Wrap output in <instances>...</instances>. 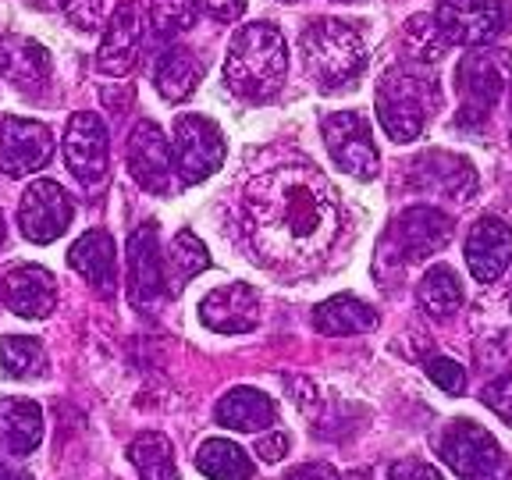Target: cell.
Instances as JSON below:
<instances>
[{"mask_svg":"<svg viewBox=\"0 0 512 480\" xmlns=\"http://www.w3.org/2000/svg\"><path fill=\"white\" fill-rule=\"evenodd\" d=\"M242 228L253 256L278 271H306L335 246L342 203L313 164H278L256 175L242 196Z\"/></svg>","mask_w":512,"mask_h":480,"instance_id":"1","label":"cell"},{"mask_svg":"<svg viewBox=\"0 0 512 480\" xmlns=\"http://www.w3.org/2000/svg\"><path fill=\"white\" fill-rule=\"evenodd\" d=\"M288 72V47L285 36L271 22L242 25L228 43L224 57V82L242 100H271L281 89Z\"/></svg>","mask_w":512,"mask_h":480,"instance_id":"2","label":"cell"},{"mask_svg":"<svg viewBox=\"0 0 512 480\" xmlns=\"http://www.w3.org/2000/svg\"><path fill=\"white\" fill-rule=\"evenodd\" d=\"M299 54H303L313 82L328 93L352 86L367 68V43H363L360 29L342 18H320V22L306 25L299 36Z\"/></svg>","mask_w":512,"mask_h":480,"instance_id":"3","label":"cell"},{"mask_svg":"<svg viewBox=\"0 0 512 480\" xmlns=\"http://www.w3.org/2000/svg\"><path fill=\"white\" fill-rule=\"evenodd\" d=\"M377 118H381L384 132L395 143H413L420 139L427 125V114L438 104V89L424 72H416L409 64L402 68H388L377 82Z\"/></svg>","mask_w":512,"mask_h":480,"instance_id":"4","label":"cell"},{"mask_svg":"<svg viewBox=\"0 0 512 480\" xmlns=\"http://www.w3.org/2000/svg\"><path fill=\"white\" fill-rule=\"evenodd\" d=\"M441 459L463 480H512V459L505 448L473 420H456L441 434Z\"/></svg>","mask_w":512,"mask_h":480,"instance_id":"5","label":"cell"},{"mask_svg":"<svg viewBox=\"0 0 512 480\" xmlns=\"http://www.w3.org/2000/svg\"><path fill=\"white\" fill-rule=\"evenodd\" d=\"M175 171L185 185H200L224 164V132L203 114H182L175 121Z\"/></svg>","mask_w":512,"mask_h":480,"instance_id":"6","label":"cell"},{"mask_svg":"<svg viewBox=\"0 0 512 480\" xmlns=\"http://www.w3.org/2000/svg\"><path fill=\"white\" fill-rule=\"evenodd\" d=\"M324 143H328V153L345 175L360 178V182H370L381 168L377 160V146L374 136H370V121L356 111H335L324 118Z\"/></svg>","mask_w":512,"mask_h":480,"instance_id":"7","label":"cell"},{"mask_svg":"<svg viewBox=\"0 0 512 480\" xmlns=\"http://www.w3.org/2000/svg\"><path fill=\"white\" fill-rule=\"evenodd\" d=\"M72 200L68 192L61 189L50 178H40L32 182L29 189L22 192V203H18V224H22V235L36 246H47V242L61 239L72 224Z\"/></svg>","mask_w":512,"mask_h":480,"instance_id":"8","label":"cell"},{"mask_svg":"<svg viewBox=\"0 0 512 480\" xmlns=\"http://www.w3.org/2000/svg\"><path fill=\"white\" fill-rule=\"evenodd\" d=\"M64 160H68V168L82 185L104 182L107 168H111V143H107V128L100 121V114H72L68 132H64Z\"/></svg>","mask_w":512,"mask_h":480,"instance_id":"9","label":"cell"},{"mask_svg":"<svg viewBox=\"0 0 512 480\" xmlns=\"http://www.w3.org/2000/svg\"><path fill=\"white\" fill-rule=\"evenodd\" d=\"M50 153H54V136L43 121L18 118V114H8L0 121V168H4V175H32L47 164Z\"/></svg>","mask_w":512,"mask_h":480,"instance_id":"10","label":"cell"},{"mask_svg":"<svg viewBox=\"0 0 512 480\" xmlns=\"http://www.w3.org/2000/svg\"><path fill=\"white\" fill-rule=\"evenodd\" d=\"M128 171L153 196H168L171 192V171H175V157H171V143L164 136V128L153 121H139L132 128L125 146Z\"/></svg>","mask_w":512,"mask_h":480,"instance_id":"11","label":"cell"},{"mask_svg":"<svg viewBox=\"0 0 512 480\" xmlns=\"http://www.w3.org/2000/svg\"><path fill=\"white\" fill-rule=\"evenodd\" d=\"M502 4L498 0H438V29L448 43H491L502 32Z\"/></svg>","mask_w":512,"mask_h":480,"instance_id":"12","label":"cell"},{"mask_svg":"<svg viewBox=\"0 0 512 480\" xmlns=\"http://www.w3.org/2000/svg\"><path fill=\"white\" fill-rule=\"evenodd\" d=\"M139 50H143V11H139L136 0H121L104 29L100 50H96V68L121 79L136 68Z\"/></svg>","mask_w":512,"mask_h":480,"instance_id":"13","label":"cell"},{"mask_svg":"<svg viewBox=\"0 0 512 480\" xmlns=\"http://www.w3.org/2000/svg\"><path fill=\"white\" fill-rule=\"evenodd\" d=\"M452 239V221L438 207H409L395 217L388 242H395V256L402 260H427Z\"/></svg>","mask_w":512,"mask_h":480,"instance_id":"14","label":"cell"},{"mask_svg":"<svg viewBox=\"0 0 512 480\" xmlns=\"http://www.w3.org/2000/svg\"><path fill=\"white\" fill-rule=\"evenodd\" d=\"M160 296H168L164 281V253L157 246V224H143L128 239V299L132 306H153Z\"/></svg>","mask_w":512,"mask_h":480,"instance_id":"15","label":"cell"},{"mask_svg":"<svg viewBox=\"0 0 512 480\" xmlns=\"http://www.w3.org/2000/svg\"><path fill=\"white\" fill-rule=\"evenodd\" d=\"M200 320L217 335H246L260 320V296L246 281H228L203 296Z\"/></svg>","mask_w":512,"mask_h":480,"instance_id":"16","label":"cell"},{"mask_svg":"<svg viewBox=\"0 0 512 480\" xmlns=\"http://www.w3.org/2000/svg\"><path fill=\"white\" fill-rule=\"evenodd\" d=\"M459 93H463V114H459V125H473V121H484L488 111L495 107V100L502 96L505 75L495 64V57L484 54V50H473L459 61L456 68Z\"/></svg>","mask_w":512,"mask_h":480,"instance_id":"17","label":"cell"},{"mask_svg":"<svg viewBox=\"0 0 512 480\" xmlns=\"http://www.w3.org/2000/svg\"><path fill=\"white\" fill-rule=\"evenodd\" d=\"M409 175H413V185L420 192H438L445 200L466 203L477 192V171H473L470 160L456 157V153H424V157L413 160Z\"/></svg>","mask_w":512,"mask_h":480,"instance_id":"18","label":"cell"},{"mask_svg":"<svg viewBox=\"0 0 512 480\" xmlns=\"http://www.w3.org/2000/svg\"><path fill=\"white\" fill-rule=\"evenodd\" d=\"M0 296L8 303L11 313L25 320H43L54 313L57 306V285H54V274L47 267H36V264H22V267H11L0 281Z\"/></svg>","mask_w":512,"mask_h":480,"instance_id":"19","label":"cell"},{"mask_svg":"<svg viewBox=\"0 0 512 480\" xmlns=\"http://www.w3.org/2000/svg\"><path fill=\"white\" fill-rule=\"evenodd\" d=\"M512 260V228L502 217H480L466 239V264L477 281H498Z\"/></svg>","mask_w":512,"mask_h":480,"instance_id":"20","label":"cell"},{"mask_svg":"<svg viewBox=\"0 0 512 480\" xmlns=\"http://www.w3.org/2000/svg\"><path fill=\"white\" fill-rule=\"evenodd\" d=\"M0 75L22 93H36L47 86L50 79V54L43 43L29 40V36H15L4 32L0 36Z\"/></svg>","mask_w":512,"mask_h":480,"instance_id":"21","label":"cell"},{"mask_svg":"<svg viewBox=\"0 0 512 480\" xmlns=\"http://www.w3.org/2000/svg\"><path fill=\"white\" fill-rule=\"evenodd\" d=\"M68 264L89 281L96 296H114V285H118V253H114V239L104 228H93L86 232L72 249H68Z\"/></svg>","mask_w":512,"mask_h":480,"instance_id":"22","label":"cell"},{"mask_svg":"<svg viewBox=\"0 0 512 480\" xmlns=\"http://www.w3.org/2000/svg\"><path fill=\"white\" fill-rule=\"evenodd\" d=\"M278 416V406H274L271 395L256 392V388H232L217 402V424L228 427V431H267Z\"/></svg>","mask_w":512,"mask_h":480,"instance_id":"23","label":"cell"},{"mask_svg":"<svg viewBox=\"0 0 512 480\" xmlns=\"http://www.w3.org/2000/svg\"><path fill=\"white\" fill-rule=\"evenodd\" d=\"M0 438L11 456H29L43 441V409L32 399H0Z\"/></svg>","mask_w":512,"mask_h":480,"instance_id":"24","label":"cell"},{"mask_svg":"<svg viewBox=\"0 0 512 480\" xmlns=\"http://www.w3.org/2000/svg\"><path fill=\"white\" fill-rule=\"evenodd\" d=\"M313 328L320 335H367L377 328V313L356 296H331L313 310Z\"/></svg>","mask_w":512,"mask_h":480,"instance_id":"25","label":"cell"},{"mask_svg":"<svg viewBox=\"0 0 512 480\" xmlns=\"http://www.w3.org/2000/svg\"><path fill=\"white\" fill-rule=\"evenodd\" d=\"M203 75V64L196 61V54L185 47H171L164 50V57L157 61V72H153V82H157V93L171 104H182L185 96L196 93Z\"/></svg>","mask_w":512,"mask_h":480,"instance_id":"26","label":"cell"},{"mask_svg":"<svg viewBox=\"0 0 512 480\" xmlns=\"http://www.w3.org/2000/svg\"><path fill=\"white\" fill-rule=\"evenodd\" d=\"M210 267V253L192 232H178L171 249L164 253V281H168V296H178L185 285L200 271Z\"/></svg>","mask_w":512,"mask_h":480,"instance_id":"27","label":"cell"},{"mask_svg":"<svg viewBox=\"0 0 512 480\" xmlns=\"http://www.w3.org/2000/svg\"><path fill=\"white\" fill-rule=\"evenodd\" d=\"M196 466L210 480H253V459L246 448H239L228 438H207L196 452Z\"/></svg>","mask_w":512,"mask_h":480,"instance_id":"28","label":"cell"},{"mask_svg":"<svg viewBox=\"0 0 512 480\" xmlns=\"http://www.w3.org/2000/svg\"><path fill=\"white\" fill-rule=\"evenodd\" d=\"M128 463L136 466V473L143 480H178L175 448H171V438H164L160 431L139 434L128 445Z\"/></svg>","mask_w":512,"mask_h":480,"instance_id":"29","label":"cell"},{"mask_svg":"<svg viewBox=\"0 0 512 480\" xmlns=\"http://www.w3.org/2000/svg\"><path fill=\"white\" fill-rule=\"evenodd\" d=\"M416 299H420L424 313H431V317L445 320V317H452V313H456L459 306H463V281H459V274L452 271V267L434 264L431 271H427L424 278H420Z\"/></svg>","mask_w":512,"mask_h":480,"instance_id":"30","label":"cell"},{"mask_svg":"<svg viewBox=\"0 0 512 480\" xmlns=\"http://www.w3.org/2000/svg\"><path fill=\"white\" fill-rule=\"evenodd\" d=\"M0 367L15 381H29V377L47 374V349L40 338L29 335H8L0 338Z\"/></svg>","mask_w":512,"mask_h":480,"instance_id":"31","label":"cell"},{"mask_svg":"<svg viewBox=\"0 0 512 480\" xmlns=\"http://www.w3.org/2000/svg\"><path fill=\"white\" fill-rule=\"evenodd\" d=\"M402 43L406 50L416 57V61H441L448 50V40L441 36L438 22L427 15H413L406 22V32H402Z\"/></svg>","mask_w":512,"mask_h":480,"instance_id":"32","label":"cell"},{"mask_svg":"<svg viewBox=\"0 0 512 480\" xmlns=\"http://www.w3.org/2000/svg\"><path fill=\"white\" fill-rule=\"evenodd\" d=\"M196 0H153L150 4V22L160 36H182L196 25Z\"/></svg>","mask_w":512,"mask_h":480,"instance_id":"33","label":"cell"},{"mask_svg":"<svg viewBox=\"0 0 512 480\" xmlns=\"http://www.w3.org/2000/svg\"><path fill=\"white\" fill-rule=\"evenodd\" d=\"M43 8L57 11V15L68 18V25L82 32H93L100 25V11H104V0H43Z\"/></svg>","mask_w":512,"mask_h":480,"instance_id":"34","label":"cell"},{"mask_svg":"<svg viewBox=\"0 0 512 480\" xmlns=\"http://www.w3.org/2000/svg\"><path fill=\"white\" fill-rule=\"evenodd\" d=\"M427 377H431L441 392H448V395H463L466 392V370L459 367L456 360H445V356L431 360V363H427Z\"/></svg>","mask_w":512,"mask_h":480,"instance_id":"35","label":"cell"},{"mask_svg":"<svg viewBox=\"0 0 512 480\" xmlns=\"http://www.w3.org/2000/svg\"><path fill=\"white\" fill-rule=\"evenodd\" d=\"M480 402L491 409V413H498L505 420V424H512V374L509 377H498V381H491L484 392H480Z\"/></svg>","mask_w":512,"mask_h":480,"instance_id":"36","label":"cell"},{"mask_svg":"<svg viewBox=\"0 0 512 480\" xmlns=\"http://www.w3.org/2000/svg\"><path fill=\"white\" fill-rule=\"evenodd\" d=\"M388 480H441V473L431 463H424V459H399L388 470Z\"/></svg>","mask_w":512,"mask_h":480,"instance_id":"37","label":"cell"},{"mask_svg":"<svg viewBox=\"0 0 512 480\" xmlns=\"http://www.w3.org/2000/svg\"><path fill=\"white\" fill-rule=\"evenodd\" d=\"M196 8H203L217 22H235L246 11V0H196Z\"/></svg>","mask_w":512,"mask_h":480,"instance_id":"38","label":"cell"},{"mask_svg":"<svg viewBox=\"0 0 512 480\" xmlns=\"http://www.w3.org/2000/svg\"><path fill=\"white\" fill-rule=\"evenodd\" d=\"M285 480H342V477H338V470L328 463H306V466H296Z\"/></svg>","mask_w":512,"mask_h":480,"instance_id":"39","label":"cell"},{"mask_svg":"<svg viewBox=\"0 0 512 480\" xmlns=\"http://www.w3.org/2000/svg\"><path fill=\"white\" fill-rule=\"evenodd\" d=\"M285 452H288V438H285V434H271V438L256 441V456L264 459V463H278Z\"/></svg>","mask_w":512,"mask_h":480,"instance_id":"40","label":"cell"},{"mask_svg":"<svg viewBox=\"0 0 512 480\" xmlns=\"http://www.w3.org/2000/svg\"><path fill=\"white\" fill-rule=\"evenodd\" d=\"M0 480H32V473H25V470H11V466H4V470H0Z\"/></svg>","mask_w":512,"mask_h":480,"instance_id":"41","label":"cell"},{"mask_svg":"<svg viewBox=\"0 0 512 480\" xmlns=\"http://www.w3.org/2000/svg\"><path fill=\"white\" fill-rule=\"evenodd\" d=\"M0 242H4V214H0Z\"/></svg>","mask_w":512,"mask_h":480,"instance_id":"42","label":"cell"},{"mask_svg":"<svg viewBox=\"0 0 512 480\" xmlns=\"http://www.w3.org/2000/svg\"><path fill=\"white\" fill-rule=\"evenodd\" d=\"M4 466H8V463H4V459H0V470H4Z\"/></svg>","mask_w":512,"mask_h":480,"instance_id":"43","label":"cell"}]
</instances>
